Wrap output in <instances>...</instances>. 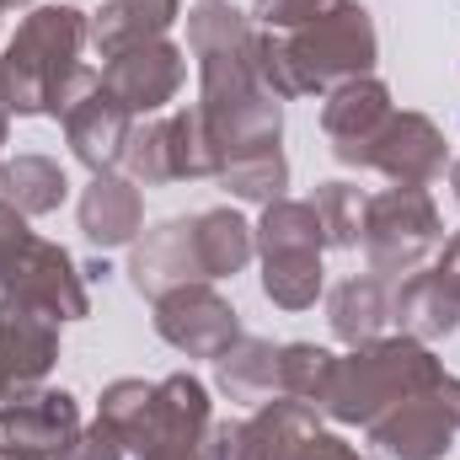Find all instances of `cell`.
I'll use <instances>...</instances> for the list:
<instances>
[{"label":"cell","instance_id":"6da1fadb","mask_svg":"<svg viewBox=\"0 0 460 460\" xmlns=\"http://www.w3.org/2000/svg\"><path fill=\"white\" fill-rule=\"evenodd\" d=\"M92 38L86 11L75 5H38L0 54V92L11 113H65L86 92L102 86V70L81 65Z\"/></svg>","mask_w":460,"mask_h":460},{"label":"cell","instance_id":"7a4b0ae2","mask_svg":"<svg viewBox=\"0 0 460 460\" xmlns=\"http://www.w3.org/2000/svg\"><path fill=\"white\" fill-rule=\"evenodd\" d=\"M375 65V27L369 11L343 0L332 16L300 32H257V75L273 97H305L369 75Z\"/></svg>","mask_w":460,"mask_h":460},{"label":"cell","instance_id":"3957f363","mask_svg":"<svg viewBox=\"0 0 460 460\" xmlns=\"http://www.w3.org/2000/svg\"><path fill=\"white\" fill-rule=\"evenodd\" d=\"M439 380H445V364L418 338H375V343L353 348L348 358H338L322 407L338 423H364L369 429L385 407H396L418 391H434Z\"/></svg>","mask_w":460,"mask_h":460},{"label":"cell","instance_id":"277c9868","mask_svg":"<svg viewBox=\"0 0 460 460\" xmlns=\"http://www.w3.org/2000/svg\"><path fill=\"white\" fill-rule=\"evenodd\" d=\"M188 49L199 59V108L268 92L257 75V32L230 0H199L188 11Z\"/></svg>","mask_w":460,"mask_h":460},{"label":"cell","instance_id":"5b68a950","mask_svg":"<svg viewBox=\"0 0 460 460\" xmlns=\"http://www.w3.org/2000/svg\"><path fill=\"white\" fill-rule=\"evenodd\" d=\"M439 235H445V226H439V209H434L429 188L396 182V188H385V193L369 199L358 241H364L375 273H412L439 246Z\"/></svg>","mask_w":460,"mask_h":460},{"label":"cell","instance_id":"8992f818","mask_svg":"<svg viewBox=\"0 0 460 460\" xmlns=\"http://www.w3.org/2000/svg\"><path fill=\"white\" fill-rule=\"evenodd\" d=\"M460 434V380L445 375L434 391H418L396 407H385L369 423V456L375 460H439Z\"/></svg>","mask_w":460,"mask_h":460},{"label":"cell","instance_id":"52a82bcc","mask_svg":"<svg viewBox=\"0 0 460 460\" xmlns=\"http://www.w3.org/2000/svg\"><path fill=\"white\" fill-rule=\"evenodd\" d=\"M204 434H209V391L193 375H166L150 391L139 423L123 434V450L134 460H188L199 456Z\"/></svg>","mask_w":460,"mask_h":460},{"label":"cell","instance_id":"ba28073f","mask_svg":"<svg viewBox=\"0 0 460 460\" xmlns=\"http://www.w3.org/2000/svg\"><path fill=\"white\" fill-rule=\"evenodd\" d=\"M123 166L134 182L145 188H161V182H182V177H215V145L204 134V118L199 108L172 118H155V123H134L128 145H123Z\"/></svg>","mask_w":460,"mask_h":460},{"label":"cell","instance_id":"9c48e42d","mask_svg":"<svg viewBox=\"0 0 460 460\" xmlns=\"http://www.w3.org/2000/svg\"><path fill=\"white\" fill-rule=\"evenodd\" d=\"M0 300L32 305L49 322H75V316L92 311L75 257L65 246H54V241H38V235L0 268Z\"/></svg>","mask_w":460,"mask_h":460},{"label":"cell","instance_id":"30bf717a","mask_svg":"<svg viewBox=\"0 0 460 460\" xmlns=\"http://www.w3.org/2000/svg\"><path fill=\"white\" fill-rule=\"evenodd\" d=\"M81 434L70 391H16L0 402V460H59Z\"/></svg>","mask_w":460,"mask_h":460},{"label":"cell","instance_id":"8fae6325","mask_svg":"<svg viewBox=\"0 0 460 460\" xmlns=\"http://www.w3.org/2000/svg\"><path fill=\"white\" fill-rule=\"evenodd\" d=\"M155 332L188 358H220L241 338L230 300H220L209 284H182V289L161 295L155 300Z\"/></svg>","mask_w":460,"mask_h":460},{"label":"cell","instance_id":"7c38bea8","mask_svg":"<svg viewBox=\"0 0 460 460\" xmlns=\"http://www.w3.org/2000/svg\"><path fill=\"white\" fill-rule=\"evenodd\" d=\"M182 75H188V54H182L177 43H166V38L139 43V49H123V54H113V59L102 65V86L113 92L128 113H155V108H166V102L177 97Z\"/></svg>","mask_w":460,"mask_h":460},{"label":"cell","instance_id":"4fadbf2b","mask_svg":"<svg viewBox=\"0 0 460 460\" xmlns=\"http://www.w3.org/2000/svg\"><path fill=\"white\" fill-rule=\"evenodd\" d=\"M358 166H375V172H385L407 188H423L445 172V134L423 113H391L380 123V134L369 139Z\"/></svg>","mask_w":460,"mask_h":460},{"label":"cell","instance_id":"5bb4252c","mask_svg":"<svg viewBox=\"0 0 460 460\" xmlns=\"http://www.w3.org/2000/svg\"><path fill=\"white\" fill-rule=\"evenodd\" d=\"M128 279L139 295L161 300L182 284H209L204 262H199V241H193V220H166V226L145 230V241L128 257Z\"/></svg>","mask_w":460,"mask_h":460},{"label":"cell","instance_id":"9a60e30c","mask_svg":"<svg viewBox=\"0 0 460 460\" xmlns=\"http://www.w3.org/2000/svg\"><path fill=\"white\" fill-rule=\"evenodd\" d=\"M59 118H65V139H70V150H75L81 166H92L102 177V172H113L118 161H123V145L134 134V113L118 102L108 86L86 92L81 102H70Z\"/></svg>","mask_w":460,"mask_h":460},{"label":"cell","instance_id":"2e32d148","mask_svg":"<svg viewBox=\"0 0 460 460\" xmlns=\"http://www.w3.org/2000/svg\"><path fill=\"white\" fill-rule=\"evenodd\" d=\"M385 118H391V92H385L380 81L358 75V81L332 86V97H327V108H322V128H327V139H332L338 161L358 166V161H364V150H369V139L380 134V123H385Z\"/></svg>","mask_w":460,"mask_h":460},{"label":"cell","instance_id":"e0dca14e","mask_svg":"<svg viewBox=\"0 0 460 460\" xmlns=\"http://www.w3.org/2000/svg\"><path fill=\"white\" fill-rule=\"evenodd\" d=\"M54 358H59V327L32 305L0 300V369L11 375V385L43 380Z\"/></svg>","mask_w":460,"mask_h":460},{"label":"cell","instance_id":"ac0fdd59","mask_svg":"<svg viewBox=\"0 0 460 460\" xmlns=\"http://www.w3.org/2000/svg\"><path fill=\"white\" fill-rule=\"evenodd\" d=\"M145 226V204H139V182L134 177H92V188L81 193V230L92 246H128L134 230Z\"/></svg>","mask_w":460,"mask_h":460},{"label":"cell","instance_id":"d6986e66","mask_svg":"<svg viewBox=\"0 0 460 460\" xmlns=\"http://www.w3.org/2000/svg\"><path fill=\"white\" fill-rule=\"evenodd\" d=\"M391 316L402 322V338L434 343V338H450L460 327V300L450 295V284H445L439 273H412V279L396 289Z\"/></svg>","mask_w":460,"mask_h":460},{"label":"cell","instance_id":"ffe728a7","mask_svg":"<svg viewBox=\"0 0 460 460\" xmlns=\"http://www.w3.org/2000/svg\"><path fill=\"white\" fill-rule=\"evenodd\" d=\"M172 22H177V0H108L92 22V43L102 49V59H113L123 49L166 38Z\"/></svg>","mask_w":460,"mask_h":460},{"label":"cell","instance_id":"44dd1931","mask_svg":"<svg viewBox=\"0 0 460 460\" xmlns=\"http://www.w3.org/2000/svg\"><path fill=\"white\" fill-rule=\"evenodd\" d=\"M215 364H220V385H226L230 402L262 407L279 391V348L262 343V338H235Z\"/></svg>","mask_w":460,"mask_h":460},{"label":"cell","instance_id":"7402d4cb","mask_svg":"<svg viewBox=\"0 0 460 460\" xmlns=\"http://www.w3.org/2000/svg\"><path fill=\"white\" fill-rule=\"evenodd\" d=\"M385 322H391V295H385V284H380L375 273L338 284V295H332V332H338L348 348L375 343Z\"/></svg>","mask_w":460,"mask_h":460},{"label":"cell","instance_id":"603a6c76","mask_svg":"<svg viewBox=\"0 0 460 460\" xmlns=\"http://www.w3.org/2000/svg\"><path fill=\"white\" fill-rule=\"evenodd\" d=\"M193 241H199V262H204V279H226L235 268L252 262V246H257V230L246 226L235 209H209L193 220Z\"/></svg>","mask_w":460,"mask_h":460},{"label":"cell","instance_id":"cb8c5ba5","mask_svg":"<svg viewBox=\"0 0 460 460\" xmlns=\"http://www.w3.org/2000/svg\"><path fill=\"white\" fill-rule=\"evenodd\" d=\"M0 172H5V204L22 209V215H49V209H59L65 193H70L65 166L49 161V155H16V161H5Z\"/></svg>","mask_w":460,"mask_h":460},{"label":"cell","instance_id":"d4e9b609","mask_svg":"<svg viewBox=\"0 0 460 460\" xmlns=\"http://www.w3.org/2000/svg\"><path fill=\"white\" fill-rule=\"evenodd\" d=\"M262 289L284 311H305L322 295V252H268L262 257Z\"/></svg>","mask_w":460,"mask_h":460},{"label":"cell","instance_id":"484cf974","mask_svg":"<svg viewBox=\"0 0 460 460\" xmlns=\"http://www.w3.org/2000/svg\"><path fill=\"white\" fill-rule=\"evenodd\" d=\"M235 199H252V204H273L284 199V182H289V166H284V150L279 145H262V150H246V155H230L226 166L215 172Z\"/></svg>","mask_w":460,"mask_h":460},{"label":"cell","instance_id":"4316f807","mask_svg":"<svg viewBox=\"0 0 460 460\" xmlns=\"http://www.w3.org/2000/svg\"><path fill=\"white\" fill-rule=\"evenodd\" d=\"M252 230H257L262 257L268 252H322L327 246L316 209L311 204H295V199H273L268 215H262V226H252Z\"/></svg>","mask_w":460,"mask_h":460},{"label":"cell","instance_id":"83f0119b","mask_svg":"<svg viewBox=\"0 0 460 460\" xmlns=\"http://www.w3.org/2000/svg\"><path fill=\"white\" fill-rule=\"evenodd\" d=\"M332 369H338V353H327L316 343L279 348V396H300V402L322 407V396L332 385Z\"/></svg>","mask_w":460,"mask_h":460},{"label":"cell","instance_id":"f1b7e54d","mask_svg":"<svg viewBox=\"0 0 460 460\" xmlns=\"http://www.w3.org/2000/svg\"><path fill=\"white\" fill-rule=\"evenodd\" d=\"M311 209H316V220H322V235H327V246H358L369 199H364L353 182H327V188H316Z\"/></svg>","mask_w":460,"mask_h":460},{"label":"cell","instance_id":"f546056e","mask_svg":"<svg viewBox=\"0 0 460 460\" xmlns=\"http://www.w3.org/2000/svg\"><path fill=\"white\" fill-rule=\"evenodd\" d=\"M343 0H257V22L268 27V32H300V27H311V22H322V16H332Z\"/></svg>","mask_w":460,"mask_h":460},{"label":"cell","instance_id":"4dcf8cb0","mask_svg":"<svg viewBox=\"0 0 460 460\" xmlns=\"http://www.w3.org/2000/svg\"><path fill=\"white\" fill-rule=\"evenodd\" d=\"M150 391H155V385H145V380H113V385L102 391V412H97V418H102V423H113L118 439H123V434L139 423V412H145Z\"/></svg>","mask_w":460,"mask_h":460},{"label":"cell","instance_id":"1f68e13d","mask_svg":"<svg viewBox=\"0 0 460 460\" xmlns=\"http://www.w3.org/2000/svg\"><path fill=\"white\" fill-rule=\"evenodd\" d=\"M59 460H123V439H118L113 423H92V429H81L70 445H65V456Z\"/></svg>","mask_w":460,"mask_h":460},{"label":"cell","instance_id":"d6a6232c","mask_svg":"<svg viewBox=\"0 0 460 460\" xmlns=\"http://www.w3.org/2000/svg\"><path fill=\"white\" fill-rule=\"evenodd\" d=\"M300 460H358V450L343 445L338 434H316V439L305 445V456H300Z\"/></svg>","mask_w":460,"mask_h":460},{"label":"cell","instance_id":"836d02e7","mask_svg":"<svg viewBox=\"0 0 460 460\" xmlns=\"http://www.w3.org/2000/svg\"><path fill=\"white\" fill-rule=\"evenodd\" d=\"M434 273H439V279L450 284V295L460 300V235L450 241V246H445V257H439V268H434Z\"/></svg>","mask_w":460,"mask_h":460},{"label":"cell","instance_id":"e575fe53","mask_svg":"<svg viewBox=\"0 0 460 460\" xmlns=\"http://www.w3.org/2000/svg\"><path fill=\"white\" fill-rule=\"evenodd\" d=\"M5 118H11V108H5V92H0V145H5Z\"/></svg>","mask_w":460,"mask_h":460},{"label":"cell","instance_id":"d590c367","mask_svg":"<svg viewBox=\"0 0 460 460\" xmlns=\"http://www.w3.org/2000/svg\"><path fill=\"white\" fill-rule=\"evenodd\" d=\"M11 391H16V385H11V375H5V369H0V402H5V396H11Z\"/></svg>","mask_w":460,"mask_h":460},{"label":"cell","instance_id":"8d00e7d4","mask_svg":"<svg viewBox=\"0 0 460 460\" xmlns=\"http://www.w3.org/2000/svg\"><path fill=\"white\" fill-rule=\"evenodd\" d=\"M450 182H456V199H460V161H456V172H450Z\"/></svg>","mask_w":460,"mask_h":460},{"label":"cell","instance_id":"74e56055","mask_svg":"<svg viewBox=\"0 0 460 460\" xmlns=\"http://www.w3.org/2000/svg\"><path fill=\"white\" fill-rule=\"evenodd\" d=\"M0 5H22V0H0Z\"/></svg>","mask_w":460,"mask_h":460},{"label":"cell","instance_id":"f35d334b","mask_svg":"<svg viewBox=\"0 0 460 460\" xmlns=\"http://www.w3.org/2000/svg\"><path fill=\"white\" fill-rule=\"evenodd\" d=\"M188 460H204V456H188Z\"/></svg>","mask_w":460,"mask_h":460}]
</instances>
